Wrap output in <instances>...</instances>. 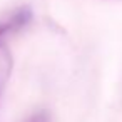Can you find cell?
I'll list each match as a JSON object with an SVG mask.
<instances>
[{"mask_svg":"<svg viewBox=\"0 0 122 122\" xmlns=\"http://www.w3.org/2000/svg\"><path fill=\"white\" fill-rule=\"evenodd\" d=\"M30 20H32V10L29 7L17 9V12H14L7 20L0 22V40H2L5 35H9V34L22 30L24 27L29 25Z\"/></svg>","mask_w":122,"mask_h":122,"instance_id":"6da1fadb","label":"cell"},{"mask_svg":"<svg viewBox=\"0 0 122 122\" xmlns=\"http://www.w3.org/2000/svg\"><path fill=\"white\" fill-rule=\"evenodd\" d=\"M12 67H14V60H12V54L7 49V45L0 44V97H2L5 85L10 79L12 74Z\"/></svg>","mask_w":122,"mask_h":122,"instance_id":"7a4b0ae2","label":"cell"},{"mask_svg":"<svg viewBox=\"0 0 122 122\" xmlns=\"http://www.w3.org/2000/svg\"><path fill=\"white\" fill-rule=\"evenodd\" d=\"M24 122H52V117L47 110H37V112L30 114Z\"/></svg>","mask_w":122,"mask_h":122,"instance_id":"3957f363","label":"cell"}]
</instances>
